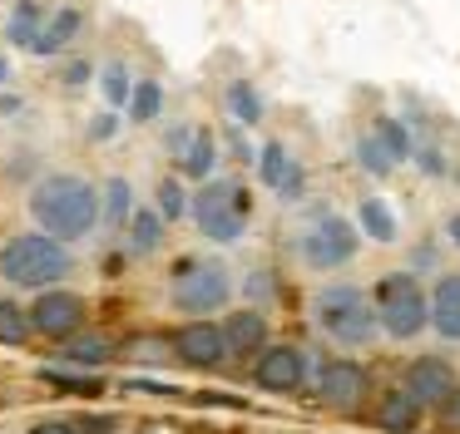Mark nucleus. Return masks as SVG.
<instances>
[{
    "mask_svg": "<svg viewBox=\"0 0 460 434\" xmlns=\"http://www.w3.org/2000/svg\"><path fill=\"white\" fill-rule=\"evenodd\" d=\"M189 207H193L199 232L213 237V242H238L248 232V217H252V197L238 178H208Z\"/></svg>",
    "mask_w": 460,
    "mask_h": 434,
    "instance_id": "nucleus-4",
    "label": "nucleus"
},
{
    "mask_svg": "<svg viewBox=\"0 0 460 434\" xmlns=\"http://www.w3.org/2000/svg\"><path fill=\"white\" fill-rule=\"evenodd\" d=\"M312 316L341 345H367L376 335V306L367 301L361 286H322L317 301H312Z\"/></svg>",
    "mask_w": 460,
    "mask_h": 434,
    "instance_id": "nucleus-6",
    "label": "nucleus"
},
{
    "mask_svg": "<svg viewBox=\"0 0 460 434\" xmlns=\"http://www.w3.org/2000/svg\"><path fill=\"white\" fill-rule=\"evenodd\" d=\"M134 94V79L124 65H104V99H110V108H124Z\"/></svg>",
    "mask_w": 460,
    "mask_h": 434,
    "instance_id": "nucleus-28",
    "label": "nucleus"
},
{
    "mask_svg": "<svg viewBox=\"0 0 460 434\" xmlns=\"http://www.w3.org/2000/svg\"><path fill=\"white\" fill-rule=\"evenodd\" d=\"M252 380H258L268 395H292V390H302V380H307V355H302L297 345H268V351L258 355V370H252Z\"/></svg>",
    "mask_w": 460,
    "mask_h": 434,
    "instance_id": "nucleus-9",
    "label": "nucleus"
},
{
    "mask_svg": "<svg viewBox=\"0 0 460 434\" xmlns=\"http://www.w3.org/2000/svg\"><path fill=\"white\" fill-rule=\"evenodd\" d=\"M65 355H70L75 365H104L110 360V345L94 341V335H84V341H65Z\"/></svg>",
    "mask_w": 460,
    "mask_h": 434,
    "instance_id": "nucleus-29",
    "label": "nucleus"
},
{
    "mask_svg": "<svg viewBox=\"0 0 460 434\" xmlns=\"http://www.w3.org/2000/svg\"><path fill=\"white\" fill-rule=\"evenodd\" d=\"M31 217L55 242H80L100 227V193L75 173H50L31 187Z\"/></svg>",
    "mask_w": 460,
    "mask_h": 434,
    "instance_id": "nucleus-1",
    "label": "nucleus"
},
{
    "mask_svg": "<svg viewBox=\"0 0 460 434\" xmlns=\"http://www.w3.org/2000/svg\"><path fill=\"white\" fill-rule=\"evenodd\" d=\"M173 355H179L183 365H193V370H213V365H223V355H228L223 326H213V321L183 326V331L173 335Z\"/></svg>",
    "mask_w": 460,
    "mask_h": 434,
    "instance_id": "nucleus-12",
    "label": "nucleus"
},
{
    "mask_svg": "<svg viewBox=\"0 0 460 434\" xmlns=\"http://www.w3.org/2000/svg\"><path fill=\"white\" fill-rule=\"evenodd\" d=\"M129 207H134V193H129V183L124 178H110V187H104V207H100V222H110V227H124L129 222Z\"/></svg>",
    "mask_w": 460,
    "mask_h": 434,
    "instance_id": "nucleus-22",
    "label": "nucleus"
},
{
    "mask_svg": "<svg viewBox=\"0 0 460 434\" xmlns=\"http://www.w3.org/2000/svg\"><path fill=\"white\" fill-rule=\"evenodd\" d=\"M317 395H322V404L351 414L361 400H367V370H361L357 360H327L317 370Z\"/></svg>",
    "mask_w": 460,
    "mask_h": 434,
    "instance_id": "nucleus-11",
    "label": "nucleus"
},
{
    "mask_svg": "<svg viewBox=\"0 0 460 434\" xmlns=\"http://www.w3.org/2000/svg\"><path fill=\"white\" fill-rule=\"evenodd\" d=\"M31 335V316L15 311V301H0V345H25Z\"/></svg>",
    "mask_w": 460,
    "mask_h": 434,
    "instance_id": "nucleus-27",
    "label": "nucleus"
},
{
    "mask_svg": "<svg viewBox=\"0 0 460 434\" xmlns=\"http://www.w3.org/2000/svg\"><path fill=\"white\" fill-rule=\"evenodd\" d=\"M430 326L446 341H460V272L436 282V291H430Z\"/></svg>",
    "mask_w": 460,
    "mask_h": 434,
    "instance_id": "nucleus-14",
    "label": "nucleus"
},
{
    "mask_svg": "<svg viewBox=\"0 0 460 434\" xmlns=\"http://www.w3.org/2000/svg\"><path fill=\"white\" fill-rule=\"evenodd\" d=\"M357 242H361L357 222H347V217H337V213H322L317 222L297 237V252L312 272H337V266H347L351 256H357Z\"/></svg>",
    "mask_w": 460,
    "mask_h": 434,
    "instance_id": "nucleus-7",
    "label": "nucleus"
},
{
    "mask_svg": "<svg viewBox=\"0 0 460 434\" xmlns=\"http://www.w3.org/2000/svg\"><path fill=\"white\" fill-rule=\"evenodd\" d=\"M446 232H450V242L460 247V213H456V217H450V222H446Z\"/></svg>",
    "mask_w": 460,
    "mask_h": 434,
    "instance_id": "nucleus-39",
    "label": "nucleus"
},
{
    "mask_svg": "<svg viewBox=\"0 0 460 434\" xmlns=\"http://www.w3.org/2000/svg\"><path fill=\"white\" fill-rule=\"evenodd\" d=\"M0 79H11V65H5V59H0Z\"/></svg>",
    "mask_w": 460,
    "mask_h": 434,
    "instance_id": "nucleus-40",
    "label": "nucleus"
},
{
    "mask_svg": "<svg viewBox=\"0 0 460 434\" xmlns=\"http://www.w3.org/2000/svg\"><path fill=\"white\" fill-rule=\"evenodd\" d=\"M213 158H218L213 134H208V128H193L189 143H183V153H179V168H183L189 178H208V173H213Z\"/></svg>",
    "mask_w": 460,
    "mask_h": 434,
    "instance_id": "nucleus-19",
    "label": "nucleus"
},
{
    "mask_svg": "<svg viewBox=\"0 0 460 434\" xmlns=\"http://www.w3.org/2000/svg\"><path fill=\"white\" fill-rule=\"evenodd\" d=\"M223 104H228V114L238 118L243 128L262 124V94L248 84V79H233V84H228V94H223Z\"/></svg>",
    "mask_w": 460,
    "mask_h": 434,
    "instance_id": "nucleus-20",
    "label": "nucleus"
},
{
    "mask_svg": "<svg viewBox=\"0 0 460 434\" xmlns=\"http://www.w3.org/2000/svg\"><path fill=\"white\" fill-rule=\"evenodd\" d=\"M248 291H252V296H268V291H272V276H262V272H258V276L248 282Z\"/></svg>",
    "mask_w": 460,
    "mask_h": 434,
    "instance_id": "nucleus-37",
    "label": "nucleus"
},
{
    "mask_svg": "<svg viewBox=\"0 0 460 434\" xmlns=\"http://www.w3.org/2000/svg\"><path fill=\"white\" fill-rule=\"evenodd\" d=\"M169 296L183 316L203 321V316L223 311V301L233 296V276L223 262L213 256H179L173 262V276H169Z\"/></svg>",
    "mask_w": 460,
    "mask_h": 434,
    "instance_id": "nucleus-3",
    "label": "nucleus"
},
{
    "mask_svg": "<svg viewBox=\"0 0 460 434\" xmlns=\"http://www.w3.org/2000/svg\"><path fill=\"white\" fill-rule=\"evenodd\" d=\"M371 134H376V143L391 153V163H406V158H411V134H406V124H401V118H376V124H371Z\"/></svg>",
    "mask_w": 460,
    "mask_h": 434,
    "instance_id": "nucleus-23",
    "label": "nucleus"
},
{
    "mask_svg": "<svg viewBox=\"0 0 460 434\" xmlns=\"http://www.w3.org/2000/svg\"><path fill=\"white\" fill-rule=\"evenodd\" d=\"M84 79H90V65H84V59H80V65L65 69V84H84Z\"/></svg>",
    "mask_w": 460,
    "mask_h": 434,
    "instance_id": "nucleus-36",
    "label": "nucleus"
},
{
    "mask_svg": "<svg viewBox=\"0 0 460 434\" xmlns=\"http://www.w3.org/2000/svg\"><path fill=\"white\" fill-rule=\"evenodd\" d=\"M134 355H139V360H159L164 345H134Z\"/></svg>",
    "mask_w": 460,
    "mask_h": 434,
    "instance_id": "nucleus-38",
    "label": "nucleus"
},
{
    "mask_svg": "<svg viewBox=\"0 0 460 434\" xmlns=\"http://www.w3.org/2000/svg\"><path fill=\"white\" fill-rule=\"evenodd\" d=\"M45 380L65 385V390H80V395H100V380H84V375H60V370H50Z\"/></svg>",
    "mask_w": 460,
    "mask_h": 434,
    "instance_id": "nucleus-31",
    "label": "nucleus"
},
{
    "mask_svg": "<svg viewBox=\"0 0 460 434\" xmlns=\"http://www.w3.org/2000/svg\"><path fill=\"white\" fill-rule=\"evenodd\" d=\"M357 163L367 168L371 178H386L391 168H396V163H391V153L376 143V134H361V138H357Z\"/></svg>",
    "mask_w": 460,
    "mask_h": 434,
    "instance_id": "nucleus-26",
    "label": "nucleus"
},
{
    "mask_svg": "<svg viewBox=\"0 0 460 434\" xmlns=\"http://www.w3.org/2000/svg\"><path fill=\"white\" fill-rule=\"evenodd\" d=\"M258 173H262V183L272 187L278 197H302V187H307V173H302V163L288 153V143H262V153H258Z\"/></svg>",
    "mask_w": 460,
    "mask_h": 434,
    "instance_id": "nucleus-13",
    "label": "nucleus"
},
{
    "mask_svg": "<svg viewBox=\"0 0 460 434\" xmlns=\"http://www.w3.org/2000/svg\"><path fill=\"white\" fill-rule=\"evenodd\" d=\"M376 424L386 434H411L420 424V404L411 400L406 390H391V395H381V404H376Z\"/></svg>",
    "mask_w": 460,
    "mask_h": 434,
    "instance_id": "nucleus-17",
    "label": "nucleus"
},
{
    "mask_svg": "<svg viewBox=\"0 0 460 434\" xmlns=\"http://www.w3.org/2000/svg\"><path fill=\"white\" fill-rule=\"evenodd\" d=\"M357 222H361V232L371 237V242H396V213H391V203H381V197H361V207H357Z\"/></svg>",
    "mask_w": 460,
    "mask_h": 434,
    "instance_id": "nucleus-18",
    "label": "nucleus"
},
{
    "mask_svg": "<svg viewBox=\"0 0 460 434\" xmlns=\"http://www.w3.org/2000/svg\"><path fill=\"white\" fill-rule=\"evenodd\" d=\"M80 25H84V15L75 5H65V10H55L50 20L40 25V35H35V45H31V55H60L65 45H70L75 35H80Z\"/></svg>",
    "mask_w": 460,
    "mask_h": 434,
    "instance_id": "nucleus-16",
    "label": "nucleus"
},
{
    "mask_svg": "<svg viewBox=\"0 0 460 434\" xmlns=\"http://www.w3.org/2000/svg\"><path fill=\"white\" fill-rule=\"evenodd\" d=\"M80 326H84V296L75 291H50L45 286L40 301L31 306V331L50 335V341H70Z\"/></svg>",
    "mask_w": 460,
    "mask_h": 434,
    "instance_id": "nucleus-8",
    "label": "nucleus"
},
{
    "mask_svg": "<svg viewBox=\"0 0 460 434\" xmlns=\"http://www.w3.org/2000/svg\"><path fill=\"white\" fill-rule=\"evenodd\" d=\"M164 242V217L159 213H134L129 217V247L134 252H154Z\"/></svg>",
    "mask_w": 460,
    "mask_h": 434,
    "instance_id": "nucleus-25",
    "label": "nucleus"
},
{
    "mask_svg": "<svg viewBox=\"0 0 460 434\" xmlns=\"http://www.w3.org/2000/svg\"><path fill=\"white\" fill-rule=\"evenodd\" d=\"M371 306H376V326L396 341H411V335L426 331L430 321V296L420 291V282L411 272H386L371 291Z\"/></svg>",
    "mask_w": 460,
    "mask_h": 434,
    "instance_id": "nucleus-5",
    "label": "nucleus"
},
{
    "mask_svg": "<svg viewBox=\"0 0 460 434\" xmlns=\"http://www.w3.org/2000/svg\"><path fill=\"white\" fill-rule=\"evenodd\" d=\"M80 430L84 434H114V414H84Z\"/></svg>",
    "mask_w": 460,
    "mask_h": 434,
    "instance_id": "nucleus-34",
    "label": "nucleus"
},
{
    "mask_svg": "<svg viewBox=\"0 0 460 434\" xmlns=\"http://www.w3.org/2000/svg\"><path fill=\"white\" fill-rule=\"evenodd\" d=\"M40 25H45L40 0H21V5L11 10V25H5V35H11V45L31 49V45H35V35H40Z\"/></svg>",
    "mask_w": 460,
    "mask_h": 434,
    "instance_id": "nucleus-21",
    "label": "nucleus"
},
{
    "mask_svg": "<svg viewBox=\"0 0 460 434\" xmlns=\"http://www.w3.org/2000/svg\"><path fill=\"white\" fill-rule=\"evenodd\" d=\"M70 247L55 242V237L45 232H25V237H11V242L0 247V276L11 286H35V291H45V286L65 282L70 276Z\"/></svg>",
    "mask_w": 460,
    "mask_h": 434,
    "instance_id": "nucleus-2",
    "label": "nucleus"
},
{
    "mask_svg": "<svg viewBox=\"0 0 460 434\" xmlns=\"http://www.w3.org/2000/svg\"><path fill=\"white\" fill-rule=\"evenodd\" d=\"M223 341H228V355H252L268 341V321H262L258 311H233L228 321H223Z\"/></svg>",
    "mask_w": 460,
    "mask_h": 434,
    "instance_id": "nucleus-15",
    "label": "nucleus"
},
{
    "mask_svg": "<svg viewBox=\"0 0 460 434\" xmlns=\"http://www.w3.org/2000/svg\"><path fill=\"white\" fill-rule=\"evenodd\" d=\"M183 207H189L183 187L173 183V178H164V183H159V217H164V222H173V217H183Z\"/></svg>",
    "mask_w": 460,
    "mask_h": 434,
    "instance_id": "nucleus-30",
    "label": "nucleus"
},
{
    "mask_svg": "<svg viewBox=\"0 0 460 434\" xmlns=\"http://www.w3.org/2000/svg\"><path fill=\"white\" fill-rule=\"evenodd\" d=\"M159 108H164L159 79H139L134 94H129V118H134V124H149V118H159Z\"/></svg>",
    "mask_w": 460,
    "mask_h": 434,
    "instance_id": "nucleus-24",
    "label": "nucleus"
},
{
    "mask_svg": "<svg viewBox=\"0 0 460 434\" xmlns=\"http://www.w3.org/2000/svg\"><path fill=\"white\" fill-rule=\"evenodd\" d=\"M31 434H80L75 424H60V420H45V424H35Z\"/></svg>",
    "mask_w": 460,
    "mask_h": 434,
    "instance_id": "nucleus-35",
    "label": "nucleus"
},
{
    "mask_svg": "<svg viewBox=\"0 0 460 434\" xmlns=\"http://www.w3.org/2000/svg\"><path fill=\"white\" fill-rule=\"evenodd\" d=\"M114 134H119V114H100L90 124V138H100V143H110Z\"/></svg>",
    "mask_w": 460,
    "mask_h": 434,
    "instance_id": "nucleus-33",
    "label": "nucleus"
},
{
    "mask_svg": "<svg viewBox=\"0 0 460 434\" xmlns=\"http://www.w3.org/2000/svg\"><path fill=\"white\" fill-rule=\"evenodd\" d=\"M440 420H446V434H460V385L450 390V400L440 404Z\"/></svg>",
    "mask_w": 460,
    "mask_h": 434,
    "instance_id": "nucleus-32",
    "label": "nucleus"
},
{
    "mask_svg": "<svg viewBox=\"0 0 460 434\" xmlns=\"http://www.w3.org/2000/svg\"><path fill=\"white\" fill-rule=\"evenodd\" d=\"M456 385H460L456 370H450L440 355H420V360L406 365V385H401V390H406L411 400L420 404V410H430V404H446Z\"/></svg>",
    "mask_w": 460,
    "mask_h": 434,
    "instance_id": "nucleus-10",
    "label": "nucleus"
}]
</instances>
